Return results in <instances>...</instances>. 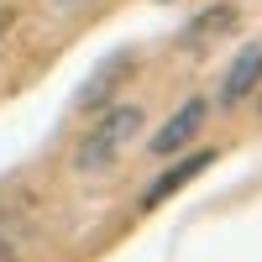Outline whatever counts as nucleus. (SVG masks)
Returning a JSON list of instances; mask_svg holds the SVG:
<instances>
[{
  "label": "nucleus",
  "mask_w": 262,
  "mask_h": 262,
  "mask_svg": "<svg viewBox=\"0 0 262 262\" xmlns=\"http://www.w3.org/2000/svg\"><path fill=\"white\" fill-rule=\"evenodd\" d=\"M58 6H79V0H58Z\"/></svg>",
  "instance_id": "7"
},
{
  "label": "nucleus",
  "mask_w": 262,
  "mask_h": 262,
  "mask_svg": "<svg viewBox=\"0 0 262 262\" xmlns=\"http://www.w3.org/2000/svg\"><path fill=\"white\" fill-rule=\"evenodd\" d=\"M205 116H210V100H200V95H194V100H184L179 105V111H173L158 131H152V142H147V152H152V158H173V152H184L189 142H194V131H200L205 126Z\"/></svg>",
  "instance_id": "2"
},
{
  "label": "nucleus",
  "mask_w": 262,
  "mask_h": 262,
  "mask_svg": "<svg viewBox=\"0 0 262 262\" xmlns=\"http://www.w3.org/2000/svg\"><path fill=\"white\" fill-rule=\"evenodd\" d=\"M126 69H131V58H126V53H116L111 63H105V74H100L95 84H84V90H79V105H84V111H100V105H105V95H111L116 84L126 79Z\"/></svg>",
  "instance_id": "6"
},
{
  "label": "nucleus",
  "mask_w": 262,
  "mask_h": 262,
  "mask_svg": "<svg viewBox=\"0 0 262 262\" xmlns=\"http://www.w3.org/2000/svg\"><path fill=\"white\" fill-rule=\"evenodd\" d=\"M210 163H215V152H189V158H179L173 168H163L158 179L147 184V194H142V210H158L163 200H173V194H179L189 179H200V173H205Z\"/></svg>",
  "instance_id": "4"
},
{
  "label": "nucleus",
  "mask_w": 262,
  "mask_h": 262,
  "mask_svg": "<svg viewBox=\"0 0 262 262\" xmlns=\"http://www.w3.org/2000/svg\"><path fill=\"white\" fill-rule=\"evenodd\" d=\"M257 90H262V42H247V48L226 63V79H221L215 105H221V111H236V105L252 100Z\"/></svg>",
  "instance_id": "3"
},
{
  "label": "nucleus",
  "mask_w": 262,
  "mask_h": 262,
  "mask_svg": "<svg viewBox=\"0 0 262 262\" xmlns=\"http://www.w3.org/2000/svg\"><path fill=\"white\" fill-rule=\"evenodd\" d=\"M142 126H147V111L142 105H131V100H111V105H100V116L90 121V131L79 137L74 147V168L79 173H105V168H116L131 142L142 137Z\"/></svg>",
  "instance_id": "1"
},
{
  "label": "nucleus",
  "mask_w": 262,
  "mask_h": 262,
  "mask_svg": "<svg viewBox=\"0 0 262 262\" xmlns=\"http://www.w3.org/2000/svg\"><path fill=\"white\" fill-rule=\"evenodd\" d=\"M231 27H236V6H226V0H221V6H210V11H200V16L189 21L184 42H189V48H200V42H210V37H226Z\"/></svg>",
  "instance_id": "5"
}]
</instances>
